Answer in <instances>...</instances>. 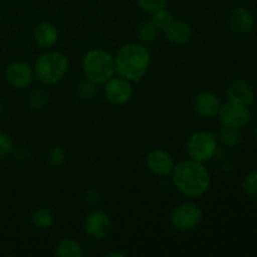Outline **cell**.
Returning <instances> with one entry per match:
<instances>
[{"mask_svg": "<svg viewBox=\"0 0 257 257\" xmlns=\"http://www.w3.org/2000/svg\"><path fill=\"white\" fill-rule=\"evenodd\" d=\"M112 230V220L105 212L94 210L87 216L84 221V231L94 240H103Z\"/></svg>", "mask_w": 257, "mask_h": 257, "instance_id": "cell-9", "label": "cell"}, {"mask_svg": "<svg viewBox=\"0 0 257 257\" xmlns=\"http://www.w3.org/2000/svg\"><path fill=\"white\" fill-rule=\"evenodd\" d=\"M138 8L145 13L153 14L157 10L167 8L168 0H137Z\"/></svg>", "mask_w": 257, "mask_h": 257, "instance_id": "cell-26", "label": "cell"}, {"mask_svg": "<svg viewBox=\"0 0 257 257\" xmlns=\"http://www.w3.org/2000/svg\"><path fill=\"white\" fill-rule=\"evenodd\" d=\"M49 100V95L43 88H35L29 93L28 97V105L33 110H42L44 109Z\"/></svg>", "mask_w": 257, "mask_h": 257, "instance_id": "cell-20", "label": "cell"}, {"mask_svg": "<svg viewBox=\"0 0 257 257\" xmlns=\"http://www.w3.org/2000/svg\"><path fill=\"white\" fill-rule=\"evenodd\" d=\"M217 151V140L213 133L197 131L186 141V152L191 160L206 162L215 156Z\"/></svg>", "mask_w": 257, "mask_h": 257, "instance_id": "cell-5", "label": "cell"}, {"mask_svg": "<svg viewBox=\"0 0 257 257\" xmlns=\"http://www.w3.org/2000/svg\"><path fill=\"white\" fill-rule=\"evenodd\" d=\"M34 77L44 85H55L67 75L69 60L65 54L50 50L40 55L35 62Z\"/></svg>", "mask_w": 257, "mask_h": 257, "instance_id": "cell-3", "label": "cell"}, {"mask_svg": "<svg viewBox=\"0 0 257 257\" xmlns=\"http://www.w3.org/2000/svg\"><path fill=\"white\" fill-rule=\"evenodd\" d=\"M30 157H32V151L28 147H25V146H20V147L15 150V158H18V160L25 161L29 160Z\"/></svg>", "mask_w": 257, "mask_h": 257, "instance_id": "cell-29", "label": "cell"}, {"mask_svg": "<svg viewBox=\"0 0 257 257\" xmlns=\"http://www.w3.org/2000/svg\"><path fill=\"white\" fill-rule=\"evenodd\" d=\"M85 78L95 84H104L115 75L114 57L103 49H92L87 52L82 60Z\"/></svg>", "mask_w": 257, "mask_h": 257, "instance_id": "cell-4", "label": "cell"}, {"mask_svg": "<svg viewBox=\"0 0 257 257\" xmlns=\"http://www.w3.org/2000/svg\"><path fill=\"white\" fill-rule=\"evenodd\" d=\"M115 74L131 83L141 82L150 70L151 54L141 43L124 44L114 57Z\"/></svg>", "mask_w": 257, "mask_h": 257, "instance_id": "cell-2", "label": "cell"}, {"mask_svg": "<svg viewBox=\"0 0 257 257\" xmlns=\"http://www.w3.org/2000/svg\"><path fill=\"white\" fill-rule=\"evenodd\" d=\"M160 28L152 20H145L137 28V38L141 44L150 45L155 42L160 35Z\"/></svg>", "mask_w": 257, "mask_h": 257, "instance_id": "cell-18", "label": "cell"}, {"mask_svg": "<svg viewBox=\"0 0 257 257\" xmlns=\"http://www.w3.org/2000/svg\"><path fill=\"white\" fill-rule=\"evenodd\" d=\"M146 165L153 175L166 177L172 173L176 163L173 162L172 156L167 151L155 148L148 152L147 157H146Z\"/></svg>", "mask_w": 257, "mask_h": 257, "instance_id": "cell-11", "label": "cell"}, {"mask_svg": "<svg viewBox=\"0 0 257 257\" xmlns=\"http://www.w3.org/2000/svg\"><path fill=\"white\" fill-rule=\"evenodd\" d=\"M171 175L176 190L186 197H201L210 190V172L202 162L191 158L181 161L175 165Z\"/></svg>", "mask_w": 257, "mask_h": 257, "instance_id": "cell-1", "label": "cell"}, {"mask_svg": "<svg viewBox=\"0 0 257 257\" xmlns=\"http://www.w3.org/2000/svg\"><path fill=\"white\" fill-rule=\"evenodd\" d=\"M85 201L88 205L90 206H97L100 202V192L97 188H90L85 193Z\"/></svg>", "mask_w": 257, "mask_h": 257, "instance_id": "cell-28", "label": "cell"}, {"mask_svg": "<svg viewBox=\"0 0 257 257\" xmlns=\"http://www.w3.org/2000/svg\"><path fill=\"white\" fill-rule=\"evenodd\" d=\"M202 217V210L196 203L185 202L173 208L170 215V222L176 231L190 232L198 227Z\"/></svg>", "mask_w": 257, "mask_h": 257, "instance_id": "cell-6", "label": "cell"}, {"mask_svg": "<svg viewBox=\"0 0 257 257\" xmlns=\"http://www.w3.org/2000/svg\"><path fill=\"white\" fill-rule=\"evenodd\" d=\"M13 151V141L7 133L0 132V160L7 157Z\"/></svg>", "mask_w": 257, "mask_h": 257, "instance_id": "cell-27", "label": "cell"}, {"mask_svg": "<svg viewBox=\"0 0 257 257\" xmlns=\"http://www.w3.org/2000/svg\"><path fill=\"white\" fill-rule=\"evenodd\" d=\"M98 92V84L93 83L92 80L87 79L82 80L79 84L77 85V95L80 98V99H92V98L95 97Z\"/></svg>", "mask_w": 257, "mask_h": 257, "instance_id": "cell-22", "label": "cell"}, {"mask_svg": "<svg viewBox=\"0 0 257 257\" xmlns=\"http://www.w3.org/2000/svg\"><path fill=\"white\" fill-rule=\"evenodd\" d=\"M217 117L222 125L242 128L250 122L251 110L248 105L227 100L225 104H221Z\"/></svg>", "mask_w": 257, "mask_h": 257, "instance_id": "cell-7", "label": "cell"}, {"mask_svg": "<svg viewBox=\"0 0 257 257\" xmlns=\"http://www.w3.org/2000/svg\"><path fill=\"white\" fill-rule=\"evenodd\" d=\"M2 113H3V103L2 100H0V115H2Z\"/></svg>", "mask_w": 257, "mask_h": 257, "instance_id": "cell-31", "label": "cell"}, {"mask_svg": "<svg viewBox=\"0 0 257 257\" xmlns=\"http://www.w3.org/2000/svg\"><path fill=\"white\" fill-rule=\"evenodd\" d=\"M242 188L246 195L252 200H257V171H252L242 181Z\"/></svg>", "mask_w": 257, "mask_h": 257, "instance_id": "cell-25", "label": "cell"}, {"mask_svg": "<svg viewBox=\"0 0 257 257\" xmlns=\"http://www.w3.org/2000/svg\"><path fill=\"white\" fill-rule=\"evenodd\" d=\"M151 20H152V22L155 23V24L157 25L161 30H163L165 28H167L168 25L172 23L173 15H172V13L167 9V8H163V9H160V10H157V12L153 13L152 19Z\"/></svg>", "mask_w": 257, "mask_h": 257, "instance_id": "cell-24", "label": "cell"}, {"mask_svg": "<svg viewBox=\"0 0 257 257\" xmlns=\"http://www.w3.org/2000/svg\"><path fill=\"white\" fill-rule=\"evenodd\" d=\"M34 78V70L24 62H14L5 69V79L15 89H27Z\"/></svg>", "mask_w": 257, "mask_h": 257, "instance_id": "cell-10", "label": "cell"}, {"mask_svg": "<svg viewBox=\"0 0 257 257\" xmlns=\"http://www.w3.org/2000/svg\"><path fill=\"white\" fill-rule=\"evenodd\" d=\"M165 37L168 42L176 45H185L186 43L190 42L192 37V29L191 25L185 20H172L167 28L163 29Z\"/></svg>", "mask_w": 257, "mask_h": 257, "instance_id": "cell-15", "label": "cell"}, {"mask_svg": "<svg viewBox=\"0 0 257 257\" xmlns=\"http://www.w3.org/2000/svg\"><path fill=\"white\" fill-rule=\"evenodd\" d=\"M192 105L195 112L203 118L217 117L221 108V102L212 92H200L193 97Z\"/></svg>", "mask_w": 257, "mask_h": 257, "instance_id": "cell-12", "label": "cell"}, {"mask_svg": "<svg viewBox=\"0 0 257 257\" xmlns=\"http://www.w3.org/2000/svg\"><path fill=\"white\" fill-rule=\"evenodd\" d=\"M29 221L38 230H47V228L52 227L53 222H54V216H53L52 211L48 208L38 207L30 213Z\"/></svg>", "mask_w": 257, "mask_h": 257, "instance_id": "cell-19", "label": "cell"}, {"mask_svg": "<svg viewBox=\"0 0 257 257\" xmlns=\"http://www.w3.org/2000/svg\"><path fill=\"white\" fill-rule=\"evenodd\" d=\"M33 37H34L35 43L39 48L43 49H49V48L54 47L59 38V33H58L57 27L52 23L43 22L39 23L37 27L34 28L33 32Z\"/></svg>", "mask_w": 257, "mask_h": 257, "instance_id": "cell-16", "label": "cell"}, {"mask_svg": "<svg viewBox=\"0 0 257 257\" xmlns=\"http://www.w3.org/2000/svg\"><path fill=\"white\" fill-rule=\"evenodd\" d=\"M54 253L59 257H82V245L74 238H63L55 246Z\"/></svg>", "mask_w": 257, "mask_h": 257, "instance_id": "cell-17", "label": "cell"}, {"mask_svg": "<svg viewBox=\"0 0 257 257\" xmlns=\"http://www.w3.org/2000/svg\"><path fill=\"white\" fill-rule=\"evenodd\" d=\"M230 28L237 34H247L253 29L255 17L252 13L245 7H237L231 12L228 17Z\"/></svg>", "mask_w": 257, "mask_h": 257, "instance_id": "cell-13", "label": "cell"}, {"mask_svg": "<svg viewBox=\"0 0 257 257\" xmlns=\"http://www.w3.org/2000/svg\"><path fill=\"white\" fill-rule=\"evenodd\" d=\"M226 95H227V100L246 105L252 104L256 98L255 90L246 80H235L231 83L226 90Z\"/></svg>", "mask_w": 257, "mask_h": 257, "instance_id": "cell-14", "label": "cell"}, {"mask_svg": "<svg viewBox=\"0 0 257 257\" xmlns=\"http://www.w3.org/2000/svg\"><path fill=\"white\" fill-rule=\"evenodd\" d=\"M104 97L110 104L123 105L131 100L133 95L132 83L115 74L103 84Z\"/></svg>", "mask_w": 257, "mask_h": 257, "instance_id": "cell-8", "label": "cell"}, {"mask_svg": "<svg viewBox=\"0 0 257 257\" xmlns=\"http://www.w3.org/2000/svg\"><path fill=\"white\" fill-rule=\"evenodd\" d=\"M48 163L52 167H60L67 160V152L62 146H53L47 155Z\"/></svg>", "mask_w": 257, "mask_h": 257, "instance_id": "cell-23", "label": "cell"}, {"mask_svg": "<svg viewBox=\"0 0 257 257\" xmlns=\"http://www.w3.org/2000/svg\"><path fill=\"white\" fill-rule=\"evenodd\" d=\"M108 256H109V257H124V253L118 252V251H114V252L108 253Z\"/></svg>", "mask_w": 257, "mask_h": 257, "instance_id": "cell-30", "label": "cell"}, {"mask_svg": "<svg viewBox=\"0 0 257 257\" xmlns=\"http://www.w3.org/2000/svg\"><path fill=\"white\" fill-rule=\"evenodd\" d=\"M255 135H256V138H257V123H256V127H255Z\"/></svg>", "mask_w": 257, "mask_h": 257, "instance_id": "cell-32", "label": "cell"}, {"mask_svg": "<svg viewBox=\"0 0 257 257\" xmlns=\"http://www.w3.org/2000/svg\"><path fill=\"white\" fill-rule=\"evenodd\" d=\"M220 140L228 147H235L241 142L240 128L222 125L220 130Z\"/></svg>", "mask_w": 257, "mask_h": 257, "instance_id": "cell-21", "label": "cell"}]
</instances>
